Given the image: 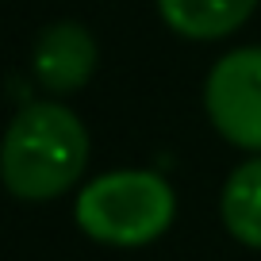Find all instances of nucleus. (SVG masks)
Instances as JSON below:
<instances>
[{"instance_id": "obj_4", "label": "nucleus", "mask_w": 261, "mask_h": 261, "mask_svg": "<svg viewBox=\"0 0 261 261\" xmlns=\"http://www.w3.org/2000/svg\"><path fill=\"white\" fill-rule=\"evenodd\" d=\"M31 69L42 89L73 92L96 69V42L81 23H54L39 35L31 54Z\"/></svg>"}, {"instance_id": "obj_3", "label": "nucleus", "mask_w": 261, "mask_h": 261, "mask_svg": "<svg viewBox=\"0 0 261 261\" xmlns=\"http://www.w3.org/2000/svg\"><path fill=\"white\" fill-rule=\"evenodd\" d=\"M204 100L223 139L242 150H261V46H242L219 58Z\"/></svg>"}, {"instance_id": "obj_1", "label": "nucleus", "mask_w": 261, "mask_h": 261, "mask_svg": "<svg viewBox=\"0 0 261 261\" xmlns=\"http://www.w3.org/2000/svg\"><path fill=\"white\" fill-rule=\"evenodd\" d=\"M89 135L62 104H27L4 130L0 180L19 200H54L85 173Z\"/></svg>"}, {"instance_id": "obj_5", "label": "nucleus", "mask_w": 261, "mask_h": 261, "mask_svg": "<svg viewBox=\"0 0 261 261\" xmlns=\"http://www.w3.org/2000/svg\"><path fill=\"white\" fill-rule=\"evenodd\" d=\"M257 0H158L162 19L185 39H223L238 31Z\"/></svg>"}, {"instance_id": "obj_6", "label": "nucleus", "mask_w": 261, "mask_h": 261, "mask_svg": "<svg viewBox=\"0 0 261 261\" xmlns=\"http://www.w3.org/2000/svg\"><path fill=\"white\" fill-rule=\"evenodd\" d=\"M223 223L242 246L261 250V158L238 165L223 185Z\"/></svg>"}, {"instance_id": "obj_2", "label": "nucleus", "mask_w": 261, "mask_h": 261, "mask_svg": "<svg viewBox=\"0 0 261 261\" xmlns=\"http://www.w3.org/2000/svg\"><path fill=\"white\" fill-rule=\"evenodd\" d=\"M173 188L146 169H119L96 177L77 196V223L104 246H146L173 223Z\"/></svg>"}]
</instances>
